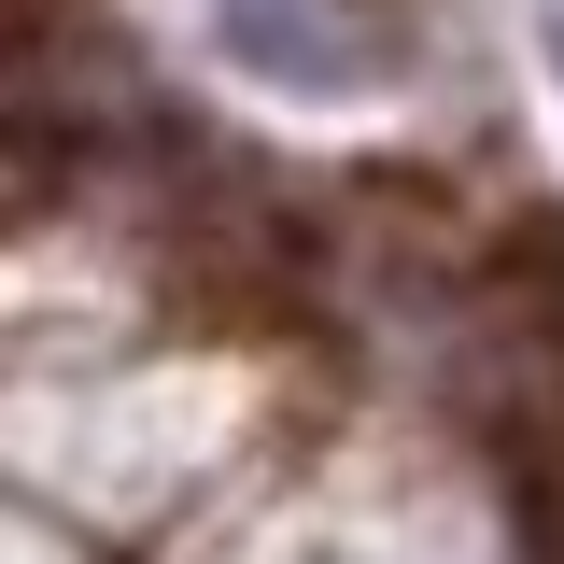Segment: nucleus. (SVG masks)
Returning a JSON list of instances; mask_svg holds the SVG:
<instances>
[{"mask_svg": "<svg viewBox=\"0 0 564 564\" xmlns=\"http://www.w3.org/2000/svg\"><path fill=\"white\" fill-rule=\"evenodd\" d=\"M551 43H564V29H551Z\"/></svg>", "mask_w": 564, "mask_h": 564, "instance_id": "nucleus-1", "label": "nucleus"}]
</instances>
